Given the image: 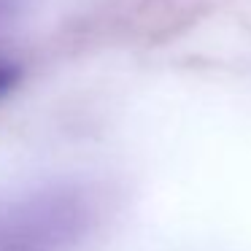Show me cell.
Instances as JSON below:
<instances>
[{
	"label": "cell",
	"mask_w": 251,
	"mask_h": 251,
	"mask_svg": "<svg viewBox=\"0 0 251 251\" xmlns=\"http://www.w3.org/2000/svg\"><path fill=\"white\" fill-rule=\"evenodd\" d=\"M25 11V0H0V30L17 22V17Z\"/></svg>",
	"instance_id": "3"
},
{
	"label": "cell",
	"mask_w": 251,
	"mask_h": 251,
	"mask_svg": "<svg viewBox=\"0 0 251 251\" xmlns=\"http://www.w3.org/2000/svg\"><path fill=\"white\" fill-rule=\"evenodd\" d=\"M95 222L89 186L73 178L35 181L0 195V251H76Z\"/></svg>",
	"instance_id": "1"
},
{
	"label": "cell",
	"mask_w": 251,
	"mask_h": 251,
	"mask_svg": "<svg viewBox=\"0 0 251 251\" xmlns=\"http://www.w3.org/2000/svg\"><path fill=\"white\" fill-rule=\"evenodd\" d=\"M22 78V68L14 62H0V100L6 98Z\"/></svg>",
	"instance_id": "2"
}]
</instances>
